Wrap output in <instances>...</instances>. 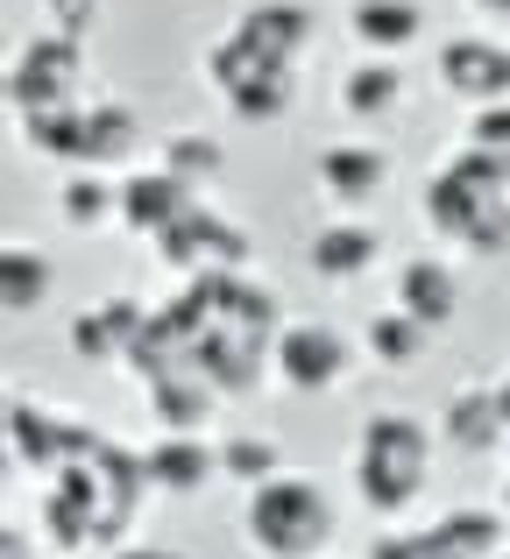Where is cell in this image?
<instances>
[{"label": "cell", "mask_w": 510, "mask_h": 559, "mask_svg": "<svg viewBox=\"0 0 510 559\" xmlns=\"http://www.w3.org/2000/svg\"><path fill=\"white\" fill-rule=\"evenodd\" d=\"M426 227L440 234V241H461L483 262L510 255V170L483 150H461L454 164L426 185Z\"/></svg>", "instance_id": "1"}, {"label": "cell", "mask_w": 510, "mask_h": 559, "mask_svg": "<svg viewBox=\"0 0 510 559\" xmlns=\"http://www.w3.org/2000/svg\"><path fill=\"white\" fill-rule=\"evenodd\" d=\"M432 481V425H418L412 411H376L355 439V489L376 518H404L418 510Z\"/></svg>", "instance_id": "2"}, {"label": "cell", "mask_w": 510, "mask_h": 559, "mask_svg": "<svg viewBox=\"0 0 510 559\" xmlns=\"http://www.w3.org/2000/svg\"><path fill=\"white\" fill-rule=\"evenodd\" d=\"M333 532H341L333 496L312 475H276L241 503V538L256 559H319L333 546Z\"/></svg>", "instance_id": "3"}, {"label": "cell", "mask_w": 510, "mask_h": 559, "mask_svg": "<svg viewBox=\"0 0 510 559\" xmlns=\"http://www.w3.org/2000/svg\"><path fill=\"white\" fill-rule=\"evenodd\" d=\"M85 43H71V36H36V43H22V57H14V71H8V99H14V114L22 121H43V114H85Z\"/></svg>", "instance_id": "4"}, {"label": "cell", "mask_w": 510, "mask_h": 559, "mask_svg": "<svg viewBox=\"0 0 510 559\" xmlns=\"http://www.w3.org/2000/svg\"><path fill=\"white\" fill-rule=\"evenodd\" d=\"M206 71H213V85H221V99L235 107V121H284V114L298 107V71L270 64V57L249 50L235 28L206 50Z\"/></svg>", "instance_id": "5"}, {"label": "cell", "mask_w": 510, "mask_h": 559, "mask_svg": "<svg viewBox=\"0 0 510 559\" xmlns=\"http://www.w3.org/2000/svg\"><path fill=\"white\" fill-rule=\"evenodd\" d=\"M503 546H510L503 510H447V518L426 524V532L376 538L369 559H503Z\"/></svg>", "instance_id": "6"}, {"label": "cell", "mask_w": 510, "mask_h": 559, "mask_svg": "<svg viewBox=\"0 0 510 559\" xmlns=\"http://www.w3.org/2000/svg\"><path fill=\"white\" fill-rule=\"evenodd\" d=\"M270 369H276V382H284L290 396H319V390H341L347 369H355V355H347L341 326H327V319H298V326L276 333Z\"/></svg>", "instance_id": "7"}, {"label": "cell", "mask_w": 510, "mask_h": 559, "mask_svg": "<svg viewBox=\"0 0 510 559\" xmlns=\"http://www.w3.org/2000/svg\"><path fill=\"white\" fill-rule=\"evenodd\" d=\"M156 248H164L170 270H185V276L199 284V276H235V270H241V255H249V234H241L227 213H213V205L199 199L192 213H185Z\"/></svg>", "instance_id": "8"}, {"label": "cell", "mask_w": 510, "mask_h": 559, "mask_svg": "<svg viewBox=\"0 0 510 559\" xmlns=\"http://www.w3.org/2000/svg\"><path fill=\"white\" fill-rule=\"evenodd\" d=\"M440 85L454 99H469L475 114H483V107H510V43H497V36L440 43Z\"/></svg>", "instance_id": "9"}, {"label": "cell", "mask_w": 510, "mask_h": 559, "mask_svg": "<svg viewBox=\"0 0 510 559\" xmlns=\"http://www.w3.org/2000/svg\"><path fill=\"white\" fill-rule=\"evenodd\" d=\"M85 439H93V432H85V425H71V418H57L50 404H28V396H14V404H8V447H14V461L36 467L43 481H50L57 467L85 447Z\"/></svg>", "instance_id": "10"}, {"label": "cell", "mask_w": 510, "mask_h": 559, "mask_svg": "<svg viewBox=\"0 0 510 559\" xmlns=\"http://www.w3.org/2000/svg\"><path fill=\"white\" fill-rule=\"evenodd\" d=\"M383 185H390V156L376 150V142H327V150H319V191H327L341 213L376 205Z\"/></svg>", "instance_id": "11"}, {"label": "cell", "mask_w": 510, "mask_h": 559, "mask_svg": "<svg viewBox=\"0 0 510 559\" xmlns=\"http://www.w3.org/2000/svg\"><path fill=\"white\" fill-rule=\"evenodd\" d=\"M440 439L454 453H497V447H510V404H503V390H489V382L454 390V396H447V411H440Z\"/></svg>", "instance_id": "12"}, {"label": "cell", "mask_w": 510, "mask_h": 559, "mask_svg": "<svg viewBox=\"0 0 510 559\" xmlns=\"http://www.w3.org/2000/svg\"><path fill=\"white\" fill-rule=\"evenodd\" d=\"M142 326H150V312H142L135 298L85 305V312L71 319V355H79V361H99V369H114V361H128V355H135Z\"/></svg>", "instance_id": "13"}, {"label": "cell", "mask_w": 510, "mask_h": 559, "mask_svg": "<svg viewBox=\"0 0 510 559\" xmlns=\"http://www.w3.org/2000/svg\"><path fill=\"white\" fill-rule=\"evenodd\" d=\"M192 205H199V191L178 185L170 170H135V178L121 185V227L142 234V241H164Z\"/></svg>", "instance_id": "14"}, {"label": "cell", "mask_w": 510, "mask_h": 559, "mask_svg": "<svg viewBox=\"0 0 510 559\" xmlns=\"http://www.w3.org/2000/svg\"><path fill=\"white\" fill-rule=\"evenodd\" d=\"M398 312L418 319L426 333H440L447 319L461 312V276H454V262H447V255H412V262H398Z\"/></svg>", "instance_id": "15"}, {"label": "cell", "mask_w": 510, "mask_h": 559, "mask_svg": "<svg viewBox=\"0 0 510 559\" xmlns=\"http://www.w3.org/2000/svg\"><path fill=\"white\" fill-rule=\"evenodd\" d=\"M235 36L249 43V50H262L270 64H290V71H298V57L312 50L319 22H312V8H298V0H262V8H249L235 22Z\"/></svg>", "instance_id": "16"}, {"label": "cell", "mask_w": 510, "mask_h": 559, "mask_svg": "<svg viewBox=\"0 0 510 559\" xmlns=\"http://www.w3.org/2000/svg\"><path fill=\"white\" fill-rule=\"evenodd\" d=\"M376 255H383V234H376L369 219H333V227H319L312 248H305L319 284H361V276L376 270Z\"/></svg>", "instance_id": "17"}, {"label": "cell", "mask_w": 510, "mask_h": 559, "mask_svg": "<svg viewBox=\"0 0 510 559\" xmlns=\"http://www.w3.org/2000/svg\"><path fill=\"white\" fill-rule=\"evenodd\" d=\"M221 475V447H206V439H156L150 453H142V481L164 496H199L206 481Z\"/></svg>", "instance_id": "18"}, {"label": "cell", "mask_w": 510, "mask_h": 559, "mask_svg": "<svg viewBox=\"0 0 510 559\" xmlns=\"http://www.w3.org/2000/svg\"><path fill=\"white\" fill-rule=\"evenodd\" d=\"M135 150H142L135 107H121V99H93V107H85V128H79V170H114V164H128Z\"/></svg>", "instance_id": "19"}, {"label": "cell", "mask_w": 510, "mask_h": 559, "mask_svg": "<svg viewBox=\"0 0 510 559\" xmlns=\"http://www.w3.org/2000/svg\"><path fill=\"white\" fill-rule=\"evenodd\" d=\"M150 411L170 439H206L213 411H221V390L206 376H164V382H150Z\"/></svg>", "instance_id": "20"}, {"label": "cell", "mask_w": 510, "mask_h": 559, "mask_svg": "<svg viewBox=\"0 0 510 559\" xmlns=\"http://www.w3.org/2000/svg\"><path fill=\"white\" fill-rule=\"evenodd\" d=\"M347 28H355V43L369 57H398L426 36V8H418V0H355Z\"/></svg>", "instance_id": "21"}, {"label": "cell", "mask_w": 510, "mask_h": 559, "mask_svg": "<svg viewBox=\"0 0 510 559\" xmlns=\"http://www.w3.org/2000/svg\"><path fill=\"white\" fill-rule=\"evenodd\" d=\"M341 107L355 114V121H390V114L404 107V71L390 64V57H361L341 79Z\"/></svg>", "instance_id": "22"}, {"label": "cell", "mask_w": 510, "mask_h": 559, "mask_svg": "<svg viewBox=\"0 0 510 559\" xmlns=\"http://www.w3.org/2000/svg\"><path fill=\"white\" fill-rule=\"evenodd\" d=\"M50 284H57V270H50L43 248H28V241L0 248V305H8V312H36V305L50 298Z\"/></svg>", "instance_id": "23"}, {"label": "cell", "mask_w": 510, "mask_h": 559, "mask_svg": "<svg viewBox=\"0 0 510 559\" xmlns=\"http://www.w3.org/2000/svg\"><path fill=\"white\" fill-rule=\"evenodd\" d=\"M57 213H64V227L93 234V227H107V219H121V185H107L99 170H71L64 191H57Z\"/></svg>", "instance_id": "24"}, {"label": "cell", "mask_w": 510, "mask_h": 559, "mask_svg": "<svg viewBox=\"0 0 510 559\" xmlns=\"http://www.w3.org/2000/svg\"><path fill=\"white\" fill-rule=\"evenodd\" d=\"M156 170H170L178 185L206 191V185L227 170V150H221L213 135H192V128H185V135H170V142H164V164H156Z\"/></svg>", "instance_id": "25"}, {"label": "cell", "mask_w": 510, "mask_h": 559, "mask_svg": "<svg viewBox=\"0 0 510 559\" xmlns=\"http://www.w3.org/2000/svg\"><path fill=\"white\" fill-rule=\"evenodd\" d=\"M221 475L262 489V481L284 475V453H276V439H262V432H227L221 439Z\"/></svg>", "instance_id": "26"}, {"label": "cell", "mask_w": 510, "mask_h": 559, "mask_svg": "<svg viewBox=\"0 0 510 559\" xmlns=\"http://www.w3.org/2000/svg\"><path fill=\"white\" fill-rule=\"evenodd\" d=\"M369 355L383 361V369H412V361L426 355V326H418V319H404L398 305H390V312L369 319Z\"/></svg>", "instance_id": "27"}, {"label": "cell", "mask_w": 510, "mask_h": 559, "mask_svg": "<svg viewBox=\"0 0 510 559\" xmlns=\"http://www.w3.org/2000/svg\"><path fill=\"white\" fill-rule=\"evenodd\" d=\"M469 150H483V156H497V164L510 170V107H483L469 121Z\"/></svg>", "instance_id": "28"}, {"label": "cell", "mask_w": 510, "mask_h": 559, "mask_svg": "<svg viewBox=\"0 0 510 559\" xmlns=\"http://www.w3.org/2000/svg\"><path fill=\"white\" fill-rule=\"evenodd\" d=\"M43 8H50V28L71 43H85L99 28V0H43Z\"/></svg>", "instance_id": "29"}, {"label": "cell", "mask_w": 510, "mask_h": 559, "mask_svg": "<svg viewBox=\"0 0 510 559\" xmlns=\"http://www.w3.org/2000/svg\"><path fill=\"white\" fill-rule=\"evenodd\" d=\"M114 559H185L178 546H150V538H142V546H114Z\"/></svg>", "instance_id": "30"}, {"label": "cell", "mask_w": 510, "mask_h": 559, "mask_svg": "<svg viewBox=\"0 0 510 559\" xmlns=\"http://www.w3.org/2000/svg\"><path fill=\"white\" fill-rule=\"evenodd\" d=\"M0 559H28V532H22V524H8V532H0Z\"/></svg>", "instance_id": "31"}, {"label": "cell", "mask_w": 510, "mask_h": 559, "mask_svg": "<svg viewBox=\"0 0 510 559\" xmlns=\"http://www.w3.org/2000/svg\"><path fill=\"white\" fill-rule=\"evenodd\" d=\"M469 8H483V14H503V22H510V0H469Z\"/></svg>", "instance_id": "32"}, {"label": "cell", "mask_w": 510, "mask_h": 559, "mask_svg": "<svg viewBox=\"0 0 510 559\" xmlns=\"http://www.w3.org/2000/svg\"><path fill=\"white\" fill-rule=\"evenodd\" d=\"M497 510H503V524H510V481H503V496H497Z\"/></svg>", "instance_id": "33"}, {"label": "cell", "mask_w": 510, "mask_h": 559, "mask_svg": "<svg viewBox=\"0 0 510 559\" xmlns=\"http://www.w3.org/2000/svg\"><path fill=\"white\" fill-rule=\"evenodd\" d=\"M503 404H510V382H503Z\"/></svg>", "instance_id": "34"}, {"label": "cell", "mask_w": 510, "mask_h": 559, "mask_svg": "<svg viewBox=\"0 0 510 559\" xmlns=\"http://www.w3.org/2000/svg\"><path fill=\"white\" fill-rule=\"evenodd\" d=\"M503 559H510V546H503Z\"/></svg>", "instance_id": "35"}]
</instances>
